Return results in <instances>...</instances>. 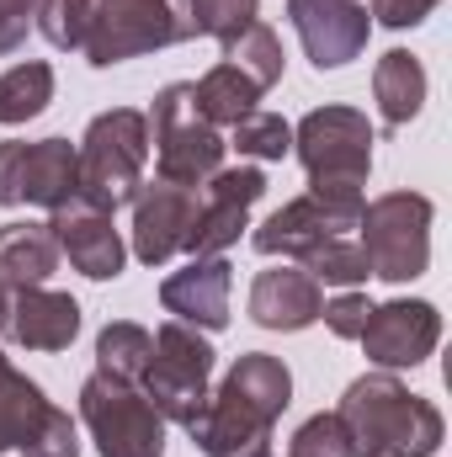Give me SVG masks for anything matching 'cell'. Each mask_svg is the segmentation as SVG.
Wrapping results in <instances>:
<instances>
[{
    "label": "cell",
    "mask_w": 452,
    "mask_h": 457,
    "mask_svg": "<svg viewBox=\"0 0 452 457\" xmlns=\"http://www.w3.org/2000/svg\"><path fill=\"white\" fill-rule=\"evenodd\" d=\"M80 154V203L117 213L138 197L144 187V165H149V122L133 107H113V112L91 117L86 138L75 144Z\"/></svg>",
    "instance_id": "3957f363"
},
{
    "label": "cell",
    "mask_w": 452,
    "mask_h": 457,
    "mask_svg": "<svg viewBox=\"0 0 452 457\" xmlns=\"http://www.w3.org/2000/svg\"><path fill=\"white\" fill-rule=\"evenodd\" d=\"M372 102H378V117L389 128H405L410 117H421V107H426V70H421V59L405 54V48H389L378 59V70H372Z\"/></svg>",
    "instance_id": "7402d4cb"
},
{
    "label": "cell",
    "mask_w": 452,
    "mask_h": 457,
    "mask_svg": "<svg viewBox=\"0 0 452 457\" xmlns=\"http://www.w3.org/2000/svg\"><path fill=\"white\" fill-rule=\"evenodd\" d=\"M80 420L102 457H165V415L144 399L138 383L91 372L80 383Z\"/></svg>",
    "instance_id": "ba28073f"
},
{
    "label": "cell",
    "mask_w": 452,
    "mask_h": 457,
    "mask_svg": "<svg viewBox=\"0 0 452 457\" xmlns=\"http://www.w3.org/2000/svg\"><path fill=\"white\" fill-rule=\"evenodd\" d=\"M261 16V0H192V27H197V37H239L250 21Z\"/></svg>",
    "instance_id": "f546056e"
},
{
    "label": "cell",
    "mask_w": 452,
    "mask_h": 457,
    "mask_svg": "<svg viewBox=\"0 0 452 457\" xmlns=\"http://www.w3.org/2000/svg\"><path fill=\"white\" fill-rule=\"evenodd\" d=\"M224 64H234L239 75H250V80L261 86V96H266V91L282 80V64H288V59H282V37L255 16L239 37H229L224 43Z\"/></svg>",
    "instance_id": "484cf974"
},
{
    "label": "cell",
    "mask_w": 452,
    "mask_h": 457,
    "mask_svg": "<svg viewBox=\"0 0 452 457\" xmlns=\"http://www.w3.org/2000/svg\"><path fill=\"white\" fill-rule=\"evenodd\" d=\"M224 394H234L239 404H250L261 420H282V410L293 404V372L277 361V356H266V351H245V356H234V367L224 372V383H219Z\"/></svg>",
    "instance_id": "ffe728a7"
},
{
    "label": "cell",
    "mask_w": 452,
    "mask_h": 457,
    "mask_svg": "<svg viewBox=\"0 0 452 457\" xmlns=\"http://www.w3.org/2000/svg\"><path fill=\"white\" fill-rule=\"evenodd\" d=\"M149 149H155V176L171 187H203L213 170H224V133L197 112L192 86L176 80L165 91H155L149 102Z\"/></svg>",
    "instance_id": "5b68a950"
},
{
    "label": "cell",
    "mask_w": 452,
    "mask_h": 457,
    "mask_svg": "<svg viewBox=\"0 0 452 457\" xmlns=\"http://www.w3.org/2000/svg\"><path fill=\"white\" fill-rule=\"evenodd\" d=\"M362 219V203L346 197H298L288 208H277L266 224L250 234V245L261 255H282V261H309L314 250H325L331 239H346Z\"/></svg>",
    "instance_id": "7c38bea8"
},
{
    "label": "cell",
    "mask_w": 452,
    "mask_h": 457,
    "mask_svg": "<svg viewBox=\"0 0 452 457\" xmlns=\"http://www.w3.org/2000/svg\"><path fill=\"white\" fill-rule=\"evenodd\" d=\"M325 309V287L304 271V266H272L250 282V320L261 330H309Z\"/></svg>",
    "instance_id": "d6986e66"
},
{
    "label": "cell",
    "mask_w": 452,
    "mask_h": 457,
    "mask_svg": "<svg viewBox=\"0 0 452 457\" xmlns=\"http://www.w3.org/2000/svg\"><path fill=\"white\" fill-rule=\"evenodd\" d=\"M80 197V154L70 138L0 144V208H64Z\"/></svg>",
    "instance_id": "30bf717a"
},
{
    "label": "cell",
    "mask_w": 452,
    "mask_h": 457,
    "mask_svg": "<svg viewBox=\"0 0 452 457\" xmlns=\"http://www.w3.org/2000/svg\"><path fill=\"white\" fill-rule=\"evenodd\" d=\"M351 436V457H437L448 420L431 399L410 394L394 372L356 378L336 404Z\"/></svg>",
    "instance_id": "6da1fadb"
},
{
    "label": "cell",
    "mask_w": 452,
    "mask_h": 457,
    "mask_svg": "<svg viewBox=\"0 0 452 457\" xmlns=\"http://www.w3.org/2000/svg\"><path fill=\"white\" fill-rule=\"evenodd\" d=\"M229 287H234V266L224 255H192L181 271H171L160 282V309L192 330H224Z\"/></svg>",
    "instance_id": "e0dca14e"
},
{
    "label": "cell",
    "mask_w": 452,
    "mask_h": 457,
    "mask_svg": "<svg viewBox=\"0 0 452 457\" xmlns=\"http://www.w3.org/2000/svg\"><path fill=\"white\" fill-rule=\"evenodd\" d=\"M356 245L367 250L372 277L383 282H415L431 266V197L421 192H383L362 203Z\"/></svg>",
    "instance_id": "8992f818"
},
{
    "label": "cell",
    "mask_w": 452,
    "mask_h": 457,
    "mask_svg": "<svg viewBox=\"0 0 452 457\" xmlns=\"http://www.w3.org/2000/svg\"><path fill=\"white\" fill-rule=\"evenodd\" d=\"M304 271L320 282V287H356V282H367L372 277V266H367V250L346 234V239H331L325 250H314L309 261H304Z\"/></svg>",
    "instance_id": "83f0119b"
},
{
    "label": "cell",
    "mask_w": 452,
    "mask_h": 457,
    "mask_svg": "<svg viewBox=\"0 0 452 457\" xmlns=\"http://www.w3.org/2000/svg\"><path fill=\"white\" fill-rule=\"evenodd\" d=\"M192 102H197V112L208 117L213 128H234L245 112H255V102H261V86L250 80V75H239L234 64H213L197 86H192Z\"/></svg>",
    "instance_id": "603a6c76"
},
{
    "label": "cell",
    "mask_w": 452,
    "mask_h": 457,
    "mask_svg": "<svg viewBox=\"0 0 452 457\" xmlns=\"http://www.w3.org/2000/svg\"><path fill=\"white\" fill-rule=\"evenodd\" d=\"M293 154L309 170L314 197H346L367 203V176H372V122L356 107H314L293 128Z\"/></svg>",
    "instance_id": "7a4b0ae2"
},
{
    "label": "cell",
    "mask_w": 452,
    "mask_h": 457,
    "mask_svg": "<svg viewBox=\"0 0 452 457\" xmlns=\"http://www.w3.org/2000/svg\"><path fill=\"white\" fill-rule=\"evenodd\" d=\"M367 298L356 293V287H346V293H336V298H325V309H320V320L331 325V336L336 341H356L362 336V325H367Z\"/></svg>",
    "instance_id": "1f68e13d"
},
{
    "label": "cell",
    "mask_w": 452,
    "mask_h": 457,
    "mask_svg": "<svg viewBox=\"0 0 452 457\" xmlns=\"http://www.w3.org/2000/svg\"><path fill=\"white\" fill-rule=\"evenodd\" d=\"M48 102H54V64L21 59L0 75V128L32 122L38 112H48Z\"/></svg>",
    "instance_id": "cb8c5ba5"
},
{
    "label": "cell",
    "mask_w": 452,
    "mask_h": 457,
    "mask_svg": "<svg viewBox=\"0 0 452 457\" xmlns=\"http://www.w3.org/2000/svg\"><path fill=\"white\" fill-rule=\"evenodd\" d=\"M442 0H372V21H383V27H394V32H405V27H421L431 11H437Z\"/></svg>",
    "instance_id": "836d02e7"
},
{
    "label": "cell",
    "mask_w": 452,
    "mask_h": 457,
    "mask_svg": "<svg viewBox=\"0 0 452 457\" xmlns=\"http://www.w3.org/2000/svg\"><path fill=\"white\" fill-rule=\"evenodd\" d=\"M197 219V187H171V181H144L133 197V255L144 266H165L171 255L187 250V234Z\"/></svg>",
    "instance_id": "9a60e30c"
},
{
    "label": "cell",
    "mask_w": 452,
    "mask_h": 457,
    "mask_svg": "<svg viewBox=\"0 0 452 457\" xmlns=\"http://www.w3.org/2000/svg\"><path fill=\"white\" fill-rule=\"evenodd\" d=\"M362 351L378 372H405V367H421L437 341H442V314L437 303L426 298H389V303H372L367 309V325H362Z\"/></svg>",
    "instance_id": "8fae6325"
},
{
    "label": "cell",
    "mask_w": 452,
    "mask_h": 457,
    "mask_svg": "<svg viewBox=\"0 0 452 457\" xmlns=\"http://www.w3.org/2000/svg\"><path fill=\"white\" fill-rule=\"evenodd\" d=\"M288 21L314 70H346L351 59H362L372 32V16L356 0H288Z\"/></svg>",
    "instance_id": "5bb4252c"
},
{
    "label": "cell",
    "mask_w": 452,
    "mask_h": 457,
    "mask_svg": "<svg viewBox=\"0 0 452 457\" xmlns=\"http://www.w3.org/2000/svg\"><path fill=\"white\" fill-rule=\"evenodd\" d=\"M266 197V176L255 165L213 170L197 192V219L187 234V255H224L239 245V228H250V208Z\"/></svg>",
    "instance_id": "4fadbf2b"
},
{
    "label": "cell",
    "mask_w": 452,
    "mask_h": 457,
    "mask_svg": "<svg viewBox=\"0 0 452 457\" xmlns=\"http://www.w3.org/2000/svg\"><path fill=\"white\" fill-rule=\"evenodd\" d=\"M0 336L16 341L21 351H70L80 336V303L54 287H11Z\"/></svg>",
    "instance_id": "ac0fdd59"
},
{
    "label": "cell",
    "mask_w": 452,
    "mask_h": 457,
    "mask_svg": "<svg viewBox=\"0 0 452 457\" xmlns=\"http://www.w3.org/2000/svg\"><path fill=\"white\" fill-rule=\"evenodd\" d=\"M288 457H351V436H346V426H340L336 410H320V415H309V420L293 431Z\"/></svg>",
    "instance_id": "4dcf8cb0"
},
{
    "label": "cell",
    "mask_w": 452,
    "mask_h": 457,
    "mask_svg": "<svg viewBox=\"0 0 452 457\" xmlns=\"http://www.w3.org/2000/svg\"><path fill=\"white\" fill-rule=\"evenodd\" d=\"M187 37H197L192 0H96L86 37H80V54L91 70H113V64L160 54V48L187 43Z\"/></svg>",
    "instance_id": "277c9868"
},
{
    "label": "cell",
    "mask_w": 452,
    "mask_h": 457,
    "mask_svg": "<svg viewBox=\"0 0 452 457\" xmlns=\"http://www.w3.org/2000/svg\"><path fill=\"white\" fill-rule=\"evenodd\" d=\"M91 11H96V0H38L32 27H38L54 48H80Z\"/></svg>",
    "instance_id": "f1b7e54d"
},
{
    "label": "cell",
    "mask_w": 452,
    "mask_h": 457,
    "mask_svg": "<svg viewBox=\"0 0 452 457\" xmlns=\"http://www.w3.org/2000/svg\"><path fill=\"white\" fill-rule=\"evenodd\" d=\"M48 228H54V239H59V255H64L80 277H91V282L122 277L128 245H122V234H117L113 213H102V208H91V203L75 197V203H64V208L48 213Z\"/></svg>",
    "instance_id": "2e32d148"
},
{
    "label": "cell",
    "mask_w": 452,
    "mask_h": 457,
    "mask_svg": "<svg viewBox=\"0 0 452 457\" xmlns=\"http://www.w3.org/2000/svg\"><path fill=\"white\" fill-rule=\"evenodd\" d=\"M32 16H38V0H0V59L27 43Z\"/></svg>",
    "instance_id": "d6a6232c"
},
{
    "label": "cell",
    "mask_w": 452,
    "mask_h": 457,
    "mask_svg": "<svg viewBox=\"0 0 452 457\" xmlns=\"http://www.w3.org/2000/svg\"><path fill=\"white\" fill-rule=\"evenodd\" d=\"M245 457H272V447H255V453H245Z\"/></svg>",
    "instance_id": "d590c367"
},
{
    "label": "cell",
    "mask_w": 452,
    "mask_h": 457,
    "mask_svg": "<svg viewBox=\"0 0 452 457\" xmlns=\"http://www.w3.org/2000/svg\"><path fill=\"white\" fill-rule=\"evenodd\" d=\"M213 361H219V351L208 345L203 330H192V325H181V320H165V325L155 330V356H149L138 388H144V399L165 415V426H187V420L203 410Z\"/></svg>",
    "instance_id": "52a82bcc"
},
{
    "label": "cell",
    "mask_w": 452,
    "mask_h": 457,
    "mask_svg": "<svg viewBox=\"0 0 452 457\" xmlns=\"http://www.w3.org/2000/svg\"><path fill=\"white\" fill-rule=\"evenodd\" d=\"M224 144L239 149L245 160H288V154H293V128L277 112H261V107H255V112H245L229 128Z\"/></svg>",
    "instance_id": "4316f807"
},
{
    "label": "cell",
    "mask_w": 452,
    "mask_h": 457,
    "mask_svg": "<svg viewBox=\"0 0 452 457\" xmlns=\"http://www.w3.org/2000/svg\"><path fill=\"white\" fill-rule=\"evenodd\" d=\"M11 447L21 457H80V431H75L70 410H59L0 351V453H11Z\"/></svg>",
    "instance_id": "9c48e42d"
},
{
    "label": "cell",
    "mask_w": 452,
    "mask_h": 457,
    "mask_svg": "<svg viewBox=\"0 0 452 457\" xmlns=\"http://www.w3.org/2000/svg\"><path fill=\"white\" fill-rule=\"evenodd\" d=\"M59 271V239L48 224H5L0 228V282L11 287H43Z\"/></svg>",
    "instance_id": "44dd1931"
},
{
    "label": "cell",
    "mask_w": 452,
    "mask_h": 457,
    "mask_svg": "<svg viewBox=\"0 0 452 457\" xmlns=\"http://www.w3.org/2000/svg\"><path fill=\"white\" fill-rule=\"evenodd\" d=\"M5 303H11V282H0V314H5Z\"/></svg>",
    "instance_id": "e575fe53"
},
{
    "label": "cell",
    "mask_w": 452,
    "mask_h": 457,
    "mask_svg": "<svg viewBox=\"0 0 452 457\" xmlns=\"http://www.w3.org/2000/svg\"><path fill=\"white\" fill-rule=\"evenodd\" d=\"M149 356H155V336L144 325H133V320H113L96 336V372H107L117 383H138Z\"/></svg>",
    "instance_id": "d4e9b609"
}]
</instances>
